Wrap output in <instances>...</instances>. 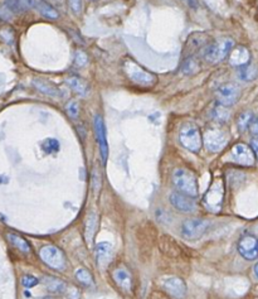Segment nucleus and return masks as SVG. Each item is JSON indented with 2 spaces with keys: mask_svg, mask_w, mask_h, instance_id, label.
I'll list each match as a JSON object with an SVG mask.
<instances>
[{
  "mask_svg": "<svg viewBox=\"0 0 258 299\" xmlns=\"http://www.w3.org/2000/svg\"><path fill=\"white\" fill-rule=\"evenodd\" d=\"M39 257L44 264L55 270H65L67 267V259L62 249L55 245H45L39 250Z\"/></svg>",
  "mask_w": 258,
  "mask_h": 299,
  "instance_id": "39448f33",
  "label": "nucleus"
},
{
  "mask_svg": "<svg viewBox=\"0 0 258 299\" xmlns=\"http://www.w3.org/2000/svg\"><path fill=\"white\" fill-rule=\"evenodd\" d=\"M257 73H258L257 67L256 66L251 65V63H248V65L244 66V67L239 68V78L243 81L253 80V78H256Z\"/></svg>",
  "mask_w": 258,
  "mask_h": 299,
  "instance_id": "bb28decb",
  "label": "nucleus"
},
{
  "mask_svg": "<svg viewBox=\"0 0 258 299\" xmlns=\"http://www.w3.org/2000/svg\"><path fill=\"white\" fill-rule=\"evenodd\" d=\"M92 186H93L94 192H98L99 187H101V177L96 169H93V173H92Z\"/></svg>",
  "mask_w": 258,
  "mask_h": 299,
  "instance_id": "e433bc0d",
  "label": "nucleus"
},
{
  "mask_svg": "<svg viewBox=\"0 0 258 299\" xmlns=\"http://www.w3.org/2000/svg\"><path fill=\"white\" fill-rule=\"evenodd\" d=\"M7 239L8 241H9L15 249L19 250V251L24 252V254L32 252V246H30V244L28 242V240L24 239L23 236H20V235L15 234V232H8Z\"/></svg>",
  "mask_w": 258,
  "mask_h": 299,
  "instance_id": "412c9836",
  "label": "nucleus"
},
{
  "mask_svg": "<svg viewBox=\"0 0 258 299\" xmlns=\"http://www.w3.org/2000/svg\"><path fill=\"white\" fill-rule=\"evenodd\" d=\"M12 17H13V13L10 12L4 4L0 5V20H3V22H8V20L12 19Z\"/></svg>",
  "mask_w": 258,
  "mask_h": 299,
  "instance_id": "c9c22d12",
  "label": "nucleus"
},
{
  "mask_svg": "<svg viewBox=\"0 0 258 299\" xmlns=\"http://www.w3.org/2000/svg\"><path fill=\"white\" fill-rule=\"evenodd\" d=\"M163 288L170 297L183 299L186 295V284L181 278L169 277L163 282Z\"/></svg>",
  "mask_w": 258,
  "mask_h": 299,
  "instance_id": "2eb2a0df",
  "label": "nucleus"
},
{
  "mask_svg": "<svg viewBox=\"0 0 258 299\" xmlns=\"http://www.w3.org/2000/svg\"><path fill=\"white\" fill-rule=\"evenodd\" d=\"M67 85L80 96H86L89 91L86 81L83 78L78 77V76H71V77H68Z\"/></svg>",
  "mask_w": 258,
  "mask_h": 299,
  "instance_id": "5701e85b",
  "label": "nucleus"
},
{
  "mask_svg": "<svg viewBox=\"0 0 258 299\" xmlns=\"http://www.w3.org/2000/svg\"><path fill=\"white\" fill-rule=\"evenodd\" d=\"M251 148L254 153V157H256L258 160V138H253V139L251 140Z\"/></svg>",
  "mask_w": 258,
  "mask_h": 299,
  "instance_id": "ea45409f",
  "label": "nucleus"
},
{
  "mask_svg": "<svg viewBox=\"0 0 258 299\" xmlns=\"http://www.w3.org/2000/svg\"><path fill=\"white\" fill-rule=\"evenodd\" d=\"M87 61H88V57H87V55L85 52H82V51H78V52H76V56H75V65L78 66V67H83V66L87 65Z\"/></svg>",
  "mask_w": 258,
  "mask_h": 299,
  "instance_id": "f704fd0d",
  "label": "nucleus"
},
{
  "mask_svg": "<svg viewBox=\"0 0 258 299\" xmlns=\"http://www.w3.org/2000/svg\"><path fill=\"white\" fill-rule=\"evenodd\" d=\"M111 251L112 246L109 242H99L96 245V250H94V254H96V259L98 265L105 267V265L109 264L110 258H111Z\"/></svg>",
  "mask_w": 258,
  "mask_h": 299,
  "instance_id": "4be33fe9",
  "label": "nucleus"
},
{
  "mask_svg": "<svg viewBox=\"0 0 258 299\" xmlns=\"http://www.w3.org/2000/svg\"><path fill=\"white\" fill-rule=\"evenodd\" d=\"M122 70H124L125 75L127 76L129 80H131L136 85L144 86V88H149V86L155 85L158 81L157 75L147 71L146 68L140 66L134 60L125 61L124 65H122Z\"/></svg>",
  "mask_w": 258,
  "mask_h": 299,
  "instance_id": "7ed1b4c3",
  "label": "nucleus"
},
{
  "mask_svg": "<svg viewBox=\"0 0 258 299\" xmlns=\"http://www.w3.org/2000/svg\"><path fill=\"white\" fill-rule=\"evenodd\" d=\"M203 143L205 148L212 153H218L223 149L228 143V135L219 129H212L204 134Z\"/></svg>",
  "mask_w": 258,
  "mask_h": 299,
  "instance_id": "6e6552de",
  "label": "nucleus"
},
{
  "mask_svg": "<svg viewBox=\"0 0 258 299\" xmlns=\"http://www.w3.org/2000/svg\"><path fill=\"white\" fill-rule=\"evenodd\" d=\"M42 149L44 150V153H47V154L56 153L60 150V143L56 139H47L45 142H43Z\"/></svg>",
  "mask_w": 258,
  "mask_h": 299,
  "instance_id": "2f4dec72",
  "label": "nucleus"
},
{
  "mask_svg": "<svg viewBox=\"0 0 258 299\" xmlns=\"http://www.w3.org/2000/svg\"><path fill=\"white\" fill-rule=\"evenodd\" d=\"M4 5L13 14H20L28 9L23 0H4Z\"/></svg>",
  "mask_w": 258,
  "mask_h": 299,
  "instance_id": "c85d7f7f",
  "label": "nucleus"
},
{
  "mask_svg": "<svg viewBox=\"0 0 258 299\" xmlns=\"http://www.w3.org/2000/svg\"><path fill=\"white\" fill-rule=\"evenodd\" d=\"M224 201V183L222 180H216L203 197V203L211 212H219Z\"/></svg>",
  "mask_w": 258,
  "mask_h": 299,
  "instance_id": "423d86ee",
  "label": "nucleus"
},
{
  "mask_svg": "<svg viewBox=\"0 0 258 299\" xmlns=\"http://www.w3.org/2000/svg\"><path fill=\"white\" fill-rule=\"evenodd\" d=\"M254 153L252 148L248 145L243 144V143H238L234 145L231 150V159L234 163L243 167H251L254 164Z\"/></svg>",
  "mask_w": 258,
  "mask_h": 299,
  "instance_id": "1a4fd4ad",
  "label": "nucleus"
},
{
  "mask_svg": "<svg viewBox=\"0 0 258 299\" xmlns=\"http://www.w3.org/2000/svg\"><path fill=\"white\" fill-rule=\"evenodd\" d=\"M200 68V63L196 60L194 56H188V57L184 60L183 65H181V71H183L185 75H193L196 73Z\"/></svg>",
  "mask_w": 258,
  "mask_h": 299,
  "instance_id": "393cba45",
  "label": "nucleus"
},
{
  "mask_svg": "<svg viewBox=\"0 0 258 299\" xmlns=\"http://www.w3.org/2000/svg\"><path fill=\"white\" fill-rule=\"evenodd\" d=\"M234 48V40L232 38H222L217 42L209 43L200 52L201 58L208 63H219L231 55Z\"/></svg>",
  "mask_w": 258,
  "mask_h": 299,
  "instance_id": "f257e3e1",
  "label": "nucleus"
},
{
  "mask_svg": "<svg viewBox=\"0 0 258 299\" xmlns=\"http://www.w3.org/2000/svg\"><path fill=\"white\" fill-rule=\"evenodd\" d=\"M229 63L234 67H244L251 63V52L244 46H237L229 55Z\"/></svg>",
  "mask_w": 258,
  "mask_h": 299,
  "instance_id": "a211bd4d",
  "label": "nucleus"
},
{
  "mask_svg": "<svg viewBox=\"0 0 258 299\" xmlns=\"http://www.w3.org/2000/svg\"><path fill=\"white\" fill-rule=\"evenodd\" d=\"M179 142L191 153H199L203 145L200 130L194 122H185L179 130Z\"/></svg>",
  "mask_w": 258,
  "mask_h": 299,
  "instance_id": "20e7f679",
  "label": "nucleus"
},
{
  "mask_svg": "<svg viewBox=\"0 0 258 299\" xmlns=\"http://www.w3.org/2000/svg\"><path fill=\"white\" fill-rule=\"evenodd\" d=\"M169 199L174 208H176L180 212H184V213H191V212H194L196 209L195 199L190 197V196L178 192V191L170 193Z\"/></svg>",
  "mask_w": 258,
  "mask_h": 299,
  "instance_id": "4468645a",
  "label": "nucleus"
},
{
  "mask_svg": "<svg viewBox=\"0 0 258 299\" xmlns=\"http://www.w3.org/2000/svg\"><path fill=\"white\" fill-rule=\"evenodd\" d=\"M212 116H213V119L217 120V121L226 122L229 117V112L226 106H223V105H218V106L214 107Z\"/></svg>",
  "mask_w": 258,
  "mask_h": 299,
  "instance_id": "7c9ffc66",
  "label": "nucleus"
},
{
  "mask_svg": "<svg viewBox=\"0 0 258 299\" xmlns=\"http://www.w3.org/2000/svg\"><path fill=\"white\" fill-rule=\"evenodd\" d=\"M112 279L116 283L117 287L121 288L125 292H131L132 289V275L130 270L125 267H117L112 272Z\"/></svg>",
  "mask_w": 258,
  "mask_h": 299,
  "instance_id": "f3484780",
  "label": "nucleus"
},
{
  "mask_svg": "<svg viewBox=\"0 0 258 299\" xmlns=\"http://www.w3.org/2000/svg\"><path fill=\"white\" fill-rule=\"evenodd\" d=\"M0 39L7 45H12L15 39V33L10 25H4L0 28Z\"/></svg>",
  "mask_w": 258,
  "mask_h": 299,
  "instance_id": "c756f323",
  "label": "nucleus"
},
{
  "mask_svg": "<svg viewBox=\"0 0 258 299\" xmlns=\"http://www.w3.org/2000/svg\"><path fill=\"white\" fill-rule=\"evenodd\" d=\"M238 252L248 262L258 259V237L254 235H246L241 237L238 241Z\"/></svg>",
  "mask_w": 258,
  "mask_h": 299,
  "instance_id": "9b49d317",
  "label": "nucleus"
},
{
  "mask_svg": "<svg viewBox=\"0 0 258 299\" xmlns=\"http://www.w3.org/2000/svg\"><path fill=\"white\" fill-rule=\"evenodd\" d=\"M97 227H98V216L94 212H92V213L88 215L86 221V240L88 244H91L93 241Z\"/></svg>",
  "mask_w": 258,
  "mask_h": 299,
  "instance_id": "b1692460",
  "label": "nucleus"
},
{
  "mask_svg": "<svg viewBox=\"0 0 258 299\" xmlns=\"http://www.w3.org/2000/svg\"><path fill=\"white\" fill-rule=\"evenodd\" d=\"M66 111H67L68 116L72 117V119H76L78 116V114H80V106H78V104L76 101H71L66 106Z\"/></svg>",
  "mask_w": 258,
  "mask_h": 299,
  "instance_id": "473e14b6",
  "label": "nucleus"
},
{
  "mask_svg": "<svg viewBox=\"0 0 258 299\" xmlns=\"http://www.w3.org/2000/svg\"><path fill=\"white\" fill-rule=\"evenodd\" d=\"M173 183L178 192L195 198L199 195L198 180L194 172L186 168H176L173 172Z\"/></svg>",
  "mask_w": 258,
  "mask_h": 299,
  "instance_id": "f03ea898",
  "label": "nucleus"
},
{
  "mask_svg": "<svg viewBox=\"0 0 258 299\" xmlns=\"http://www.w3.org/2000/svg\"><path fill=\"white\" fill-rule=\"evenodd\" d=\"M22 284H23V287H25V288H33V287H35V285L39 284V279H37V278L33 277V275H29V274L23 275Z\"/></svg>",
  "mask_w": 258,
  "mask_h": 299,
  "instance_id": "72a5a7b5",
  "label": "nucleus"
},
{
  "mask_svg": "<svg viewBox=\"0 0 258 299\" xmlns=\"http://www.w3.org/2000/svg\"><path fill=\"white\" fill-rule=\"evenodd\" d=\"M216 95L219 105H223V106L228 107L238 101L241 93H239V89L237 88L236 85L226 83V85H222L221 88H218Z\"/></svg>",
  "mask_w": 258,
  "mask_h": 299,
  "instance_id": "f8f14e48",
  "label": "nucleus"
},
{
  "mask_svg": "<svg viewBox=\"0 0 258 299\" xmlns=\"http://www.w3.org/2000/svg\"><path fill=\"white\" fill-rule=\"evenodd\" d=\"M75 277H76V279H77L81 284L85 285V287H87V288L94 287L93 275H92L91 273L86 269V268H80V269H77Z\"/></svg>",
  "mask_w": 258,
  "mask_h": 299,
  "instance_id": "a878e982",
  "label": "nucleus"
},
{
  "mask_svg": "<svg viewBox=\"0 0 258 299\" xmlns=\"http://www.w3.org/2000/svg\"><path fill=\"white\" fill-rule=\"evenodd\" d=\"M43 285L45 287V289L48 290L52 294H66L68 292V284L62 279H58L55 277H44L42 279Z\"/></svg>",
  "mask_w": 258,
  "mask_h": 299,
  "instance_id": "6ab92c4d",
  "label": "nucleus"
},
{
  "mask_svg": "<svg viewBox=\"0 0 258 299\" xmlns=\"http://www.w3.org/2000/svg\"><path fill=\"white\" fill-rule=\"evenodd\" d=\"M209 43H211V37L205 32H195L189 35L185 47H184V52L188 53L189 56H194L193 53L198 52V51L201 52Z\"/></svg>",
  "mask_w": 258,
  "mask_h": 299,
  "instance_id": "ddd939ff",
  "label": "nucleus"
},
{
  "mask_svg": "<svg viewBox=\"0 0 258 299\" xmlns=\"http://www.w3.org/2000/svg\"><path fill=\"white\" fill-rule=\"evenodd\" d=\"M253 117V114H252L251 111L242 112L238 116V120H237V126H238V129L241 130V132H246L247 129H249Z\"/></svg>",
  "mask_w": 258,
  "mask_h": 299,
  "instance_id": "cd10ccee",
  "label": "nucleus"
},
{
  "mask_svg": "<svg viewBox=\"0 0 258 299\" xmlns=\"http://www.w3.org/2000/svg\"><path fill=\"white\" fill-rule=\"evenodd\" d=\"M211 222L205 219H188L181 224V235L186 240H198L208 231Z\"/></svg>",
  "mask_w": 258,
  "mask_h": 299,
  "instance_id": "0eeeda50",
  "label": "nucleus"
},
{
  "mask_svg": "<svg viewBox=\"0 0 258 299\" xmlns=\"http://www.w3.org/2000/svg\"><path fill=\"white\" fill-rule=\"evenodd\" d=\"M94 133H96L97 144L99 148V154L104 164H106L107 158H109V144H107V134L105 121L101 115L94 116Z\"/></svg>",
  "mask_w": 258,
  "mask_h": 299,
  "instance_id": "9d476101",
  "label": "nucleus"
},
{
  "mask_svg": "<svg viewBox=\"0 0 258 299\" xmlns=\"http://www.w3.org/2000/svg\"><path fill=\"white\" fill-rule=\"evenodd\" d=\"M44 2H50V5H62L65 3V0H44Z\"/></svg>",
  "mask_w": 258,
  "mask_h": 299,
  "instance_id": "a19ab883",
  "label": "nucleus"
},
{
  "mask_svg": "<svg viewBox=\"0 0 258 299\" xmlns=\"http://www.w3.org/2000/svg\"><path fill=\"white\" fill-rule=\"evenodd\" d=\"M70 5L73 12L78 14V13H81V9H82V0H70Z\"/></svg>",
  "mask_w": 258,
  "mask_h": 299,
  "instance_id": "4c0bfd02",
  "label": "nucleus"
},
{
  "mask_svg": "<svg viewBox=\"0 0 258 299\" xmlns=\"http://www.w3.org/2000/svg\"><path fill=\"white\" fill-rule=\"evenodd\" d=\"M32 83L39 93L44 94V95L52 96V98H61L62 96V90L56 83L50 82V81L34 78Z\"/></svg>",
  "mask_w": 258,
  "mask_h": 299,
  "instance_id": "aec40b11",
  "label": "nucleus"
},
{
  "mask_svg": "<svg viewBox=\"0 0 258 299\" xmlns=\"http://www.w3.org/2000/svg\"><path fill=\"white\" fill-rule=\"evenodd\" d=\"M23 2L28 9L38 10L43 17L48 18V19H57L60 17L57 9L44 0H23Z\"/></svg>",
  "mask_w": 258,
  "mask_h": 299,
  "instance_id": "dca6fc26",
  "label": "nucleus"
},
{
  "mask_svg": "<svg viewBox=\"0 0 258 299\" xmlns=\"http://www.w3.org/2000/svg\"><path fill=\"white\" fill-rule=\"evenodd\" d=\"M249 130H251V133L254 137L258 138V116L253 117V120H252L251 122V126H249Z\"/></svg>",
  "mask_w": 258,
  "mask_h": 299,
  "instance_id": "58836bf2",
  "label": "nucleus"
},
{
  "mask_svg": "<svg viewBox=\"0 0 258 299\" xmlns=\"http://www.w3.org/2000/svg\"><path fill=\"white\" fill-rule=\"evenodd\" d=\"M253 272H254V275H256V278L258 279V263L256 265H254V268H253Z\"/></svg>",
  "mask_w": 258,
  "mask_h": 299,
  "instance_id": "79ce46f5",
  "label": "nucleus"
}]
</instances>
